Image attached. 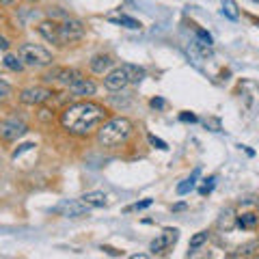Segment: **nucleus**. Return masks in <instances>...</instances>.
Wrapping results in <instances>:
<instances>
[{"label": "nucleus", "mask_w": 259, "mask_h": 259, "mask_svg": "<svg viewBox=\"0 0 259 259\" xmlns=\"http://www.w3.org/2000/svg\"><path fill=\"white\" fill-rule=\"evenodd\" d=\"M108 112L102 104L95 102H78L71 104L61 112V125L67 130L69 134L76 136H87L95 132L104 121H106Z\"/></svg>", "instance_id": "1"}, {"label": "nucleus", "mask_w": 259, "mask_h": 259, "mask_svg": "<svg viewBox=\"0 0 259 259\" xmlns=\"http://www.w3.org/2000/svg\"><path fill=\"white\" fill-rule=\"evenodd\" d=\"M134 132V123L127 117H115L108 119L97 127V143L102 147H119L130 141V136Z\"/></svg>", "instance_id": "2"}, {"label": "nucleus", "mask_w": 259, "mask_h": 259, "mask_svg": "<svg viewBox=\"0 0 259 259\" xmlns=\"http://www.w3.org/2000/svg\"><path fill=\"white\" fill-rule=\"evenodd\" d=\"M18 56L22 59L24 65L28 67H48L52 65V52H48L44 46H37V44H24L18 48Z\"/></svg>", "instance_id": "3"}, {"label": "nucleus", "mask_w": 259, "mask_h": 259, "mask_svg": "<svg viewBox=\"0 0 259 259\" xmlns=\"http://www.w3.org/2000/svg\"><path fill=\"white\" fill-rule=\"evenodd\" d=\"M84 37V24L80 20L67 18L59 24V44L61 46H71Z\"/></svg>", "instance_id": "4"}, {"label": "nucleus", "mask_w": 259, "mask_h": 259, "mask_svg": "<svg viewBox=\"0 0 259 259\" xmlns=\"http://www.w3.org/2000/svg\"><path fill=\"white\" fill-rule=\"evenodd\" d=\"M28 132V125L18 117H9L0 121V139L5 143H15Z\"/></svg>", "instance_id": "5"}, {"label": "nucleus", "mask_w": 259, "mask_h": 259, "mask_svg": "<svg viewBox=\"0 0 259 259\" xmlns=\"http://www.w3.org/2000/svg\"><path fill=\"white\" fill-rule=\"evenodd\" d=\"M127 84H132V76H130V63L121 65V67L110 69L106 76H104V87L108 91H121Z\"/></svg>", "instance_id": "6"}, {"label": "nucleus", "mask_w": 259, "mask_h": 259, "mask_svg": "<svg viewBox=\"0 0 259 259\" xmlns=\"http://www.w3.org/2000/svg\"><path fill=\"white\" fill-rule=\"evenodd\" d=\"M50 97H52V91L44 87H28L20 91V102L26 104V106H41Z\"/></svg>", "instance_id": "7"}, {"label": "nucleus", "mask_w": 259, "mask_h": 259, "mask_svg": "<svg viewBox=\"0 0 259 259\" xmlns=\"http://www.w3.org/2000/svg\"><path fill=\"white\" fill-rule=\"evenodd\" d=\"M177 238H180V231H177V229H164V231L160 233V238H158V240H153V242H151L149 250H151L153 255L164 253V250H168V248L175 244Z\"/></svg>", "instance_id": "8"}, {"label": "nucleus", "mask_w": 259, "mask_h": 259, "mask_svg": "<svg viewBox=\"0 0 259 259\" xmlns=\"http://www.w3.org/2000/svg\"><path fill=\"white\" fill-rule=\"evenodd\" d=\"M54 212L65 216V218H78V216H84V214L91 212V207L84 205L82 201H65V203H61Z\"/></svg>", "instance_id": "9"}, {"label": "nucleus", "mask_w": 259, "mask_h": 259, "mask_svg": "<svg viewBox=\"0 0 259 259\" xmlns=\"http://www.w3.org/2000/svg\"><path fill=\"white\" fill-rule=\"evenodd\" d=\"M67 89L74 95H78V97H89V95L95 93V82H93V80H89V78H84V76H80Z\"/></svg>", "instance_id": "10"}, {"label": "nucleus", "mask_w": 259, "mask_h": 259, "mask_svg": "<svg viewBox=\"0 0 259 259\" xmlns=\"http://www.w3.org/2000/svg\"><path fill=\"white\" fill-rule=\"evenodd\" d=\"M37 30H39V35H41L46 41L61 46V44H59V24H56L54 20H46V22H41V24L37 26Z\"/></svg>", "instance_id": "11"}, {"label": "nucleus", "mask_w": 259, "mask_h": 259, "mask_svg": "<svg viewBox=\"0 0 259 259\" xmlns=\"http://www.w3.org/2000/svg\"><path fill=\"white\" fill-rule=\"evenodd\" d=\"M89 67H91V71L93 74H106V71L112 67V59L108 54H97V56H93L91 59V63H89Z\"/></svg>", "instance_id": "12"}, {"label": "nucleus", "mask_w": 259, "mask_h": 259, "mask_svg": "<svg viewBox=\"0 0 259 259\" xmlns=\"http://www.w3.org/2000/svg\"><path fill=\"white\" fill-rule=\"evenodd\" d=\"M80 201H82L84 205H89V207H104L106 205V194L104 192H100V190H95V192H84L82 197H80Z\"/></svg>", "instance_id": "13"}, {"label": "nucleus", "mask_w": 259, "mask_h": 259, "mask_svg": "<svg viewBox=\"0 0 259 259\" xmlns=\"http://www.w3.org/2000/svg\"><path fill=\"white\" fill-rule=\"evenodd\" d=\"M236 223L242 227V229H257L259 227V214H253V212L240 214V216H236Z\"/></svg>", "instance_id": "14"}, {"label": "nucleus", "mask_w": 259, "mask_h": 259, "mask_svg": "<svg viewBox=\"0 0 259 259\" xmlns=\"http://www.w3.org/2000/svg\"><path fill=\"white\" fill-rule=\"evenodd\" d=\"M207 238H209V233H207V231H199V233H194V236L190 238V244H188L190 255H192V253H197V250H199V248L207 242Z\"/></svg>", "instance_id": "15"}, {"label": "nucleus", "mask_w": 259, "mask_h": 259, "mask_svg": "<svg viewBox=\"0 0 259 259\" xmlns=\"http://www.w3.org/2000/svg\"><path fill=\"white\" fill-rule=\"evenodd\" d=\"M197 177H199V171H194L188 180H184L180 186H177V194H180V197H184V194H188L192 188H194V184H197Z\"/></svg>", "instance_id": "16"}, {"label": "nucleus", "mask_w": 259, "mask_h": 259, "mask_svg": "<svg viewBox=\"0 0 259 259\" xmlns=\"http://www.w3.org/2000/svg\"><path fill=\"white\" fill-rule=\"evenodd\" d=\"M223 15H227L229 20H238L240 18L236 0H223Z\"/></svg>", "instance_id": "17"}, {"label": "nucleus", "mask_w": 259, "mask_h": 259, "mask_svg": "<svg viewBox=\"0 0 259 259\" xmlns=\"http://www.w3.org/2000/svg\"><path fill=\"white\" fill-rule=\"evenodd\" d=\"M5 67H9L11 71H22L24 69V63L18 54H7L5 56Z\"/></svg>", "instance_id": "18"}, {"label": "nucleus", "mask_w": 259, "mask_h": 259, "mask_svg": "<svg viewBox=\"0 0 259 259\" xmlns=\"http://www.w3.org/2000/svg\"><path fill=\"white\" fill-rule=\"evenodd\" d=\"M197 44H199L201 48H209V46H212V35H209V32H205L203 28H199V30H197Z\"/></svg>", "instance_id": "19"}, {"label": "nucleus", "mask_w": 259, "mask_h": 259, "mask_svg": "<svg viewBox=\"0 0 259 259\" xmlns=\"http://www.w3.org/2000/svg\"><path fill=\"white\" fill-rule=\"evenodd\" d=\"M112 22H117V24H123L125 28H141V22H136L134 18H127V15H119L117 20H112Z\"/></svg>", "instance_id": "20"}, {"label": "nucleus", "mask_w": 259, "mask_h": 259, "mask_svg": "<svg viewBox=\"0 0 259 259\" xmlns=\"http://www.w3.org/2000/svg\"><path fill=\"white\" fill-rule=\"evenodd\" d=\"M9 95H11V84L5 82V80L0 78V102H5Z\"/></svg>", "instance_id": "21"}, {"label": "nucleus", "mask_w": 259, "mask_h": 259, "mask_svg": "<svg viewBox=\"0 0 259 259\" xmlns=\"http://www.w3.org/2000/svg\"><path fill=\"white\" fill-rule=\"evenodd\" d=\"M257 246H259V242H248V244L240 246V253H238V255H253Z\"/></svg>", "instance_id": "22"}, {"label": "nucleus", "mask_w": 259, "mask_h": 259, "mask_svg": "<svg viewBox=\"0 0 259 259\" xmlns=\"http://www.w3.org/2000/svg\"><path fill=\"white\" fill-rule=\"evenodd\" d=\"M207 184L205 186H201V194H209V192H212V188H214V182H216V177H209V180H205Z\"/></svg>", "instance_id": "23"}, {"label": "nucleus", "mask_w": 259, "mask_h": 259, "mask_svg": "<svg viewBox=\"0 0 259 259\" xmlns=\"http://www.w3.org/2000/svg\"><path fill=\"white\" fill-rule=\"evenodd\" d=\"M149 205H151V199H145V201H141V203L130 205V207H127V212H134V209H145V207H149Z\"/></svg>", "instance_id": "24"}, {"label": "nucleus", "mask_w": 259, "mask_h": 259, "mask_svg": "<svg viewBox=\"0 0 259 259\" xmlns=\"http://www.w3.org/2000/svg\"><path fill=\"white\" fill-rule=\"evenodd\" d=\"M149 143L153 145V147H158V149H168V147H166V143H164V141H160V139H156L153 134L149 136Z\"/></svg>", "instance_id": "25"}, {"label": "nucleus", "mask_w": 259, "mask_h": 259, "mask_svg": "<svg viewBox=\"0 0 259 259\" xmlns=\"http://www.w3.org/2000/svg\"><path fill=\"white\" fill-rule=\"evenodd\" d=\"M151 106H153V108H162V106H164V102H162L160 97H158V100H151Z\"/></svg>", "instance_id": "26"}, {"label": "nucleus", "mask_w": 259, "mask_h": 259, "mask_svg": "<svg viewBox=\"0 0 259 259\" xmlns=\"http://www.w3.org/2000/svg\"><path fill=\"white\" fill-rule=\"evenodd\" d=\"M7 48H9V41H7V39L0 35V50H7Z\"/></svg>", "instance_id": "27"}, {"label": "nucleus", "mask_w": 259, "mask_h": 259, "mask_svg": "<svg viewBox=\"0 0 259 259\" xmlns=\"http://www.w3.org/2000/svg\"><path fill=\"white\" fill-rule=\"evenodd\" d=\"M182 121H197V117H194V115H188V112H184V115H182Z\"/></svg>", "instance_id": "28"}, {"label": "nucleus", "mask_w": 259, "mask_h": 259, "mask_svg": "<svg viewBox=\"0 0 259 259\" xmlns=\"http://www.w3.org/2000/svg\"><path fill=\"white\" fill-rule=\"evenodd\" d=\"M15 0H0V5H5V7H9V5H13Z\"/></svg>", "instance_id": "29"}, {"label": "nucleus", "mask_w": 259, "mask_h": 259, "mask_svg": "<svg viewBox=\"0 0 259 259\" xmlns=\"http://www.w3.org/2000/svg\"><path fill=\"white\" fill-rule=\"evenodd\" d=\"M26 3H39V0H26Z\"/></svg>", "instance_id": "30"}, {"label": "nucleus", "mask_w": 259, "mask_h": 259, "mask_svg": "<svg viewBox=\"0 0 259 259\" xmlns=\"http://www.w3.org/2000/svg\"><path fill=\"white\" fill-rule=\"evenodd\" d=\"M257 205H259V199H257Z\"/></svg>", "instance_id": "31"}]
</instances>
